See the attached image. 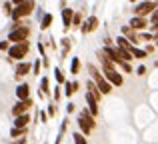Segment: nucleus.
I'll use <instances>...</instances> for the list:
<instances>
[{
	"label": "nucleus",
	"instance_id": "1",
	"mask_svg": "<svg viewBox=\"0 0 158 144\" xmlns=\"http://www.w3.org/2000/svg\"><path fill=\"white\" fill-rule=\"evenodd\" d=\"M88 72L92 74V82L96 84V88L100 90V94H102V96H106V94H110V92H112V84L106 80V78H104V74L98 70V68L94 66V64H90V66H88Z\"/></svg>",
	"mask_w": 158,
	"mask_h": 144
},
{
	"label": "nucleus",
	"instance_id": "2",
	"mask_svg": "<svg viewBox=\"0 0 158 144\" xmlns=\"http://www.w3.org/2000/svg\"><path fill=\"white\" fill-rule=\"evenodd\" d=\"M28 50H30L28 40L26 42H20V44H10V48H8V60L10 62H22V60H26Z\"/></svg>",
	"mask_w": 158,
	"mask_h": 144
},
{
	"label": "nucleus",
	"instance_id": "3",
	"mask_svg": "<svg viewBox=\"0 0 158 144\" xmlns=\"http://www.w3.org/2000/svg\"><path fill=\"white\" fill-rule=\"evenodd\" d=\"M34 8H36L34 0H24L22 4L14 6V10H12V14H10L12 22H14V20H22V18H26V16H30L32 12H34Z\"/></svg>",
	"mask_w": 158,
	"mask_h": 144
},
{
	"label": "nucleus",
	"instance_id": "4",
	"mask_svg": "<svg viewBox=\"0 0 158 144\" xmlns=\"http://www.w3.org/2000/svg\"><path fill=\"white\" fill-rule=\"evenodd\" d=\"M28 36H30V28L22 26V28H16V30H8V42L12 44H20V42H26Z\"/></svg>",
	"mask_w": 158,
	"mask_h": 144
},
{
	"label": "nucleus",
	"instance_id": "5",
	"mask_svg": "<svg viewBox=\"0 0 158 144\" xmlns=\"http://www.w3.org/2000/svg\"><path fill=\"white\" fill-rule=\"evenodd\" d=\"M154 8H156V4H154V2H144V0H142V2H138V4L134 6V10H132V12H134V16H142V18H148V16L152 14V10H154Z\"/></svg>",
	"mask_w": 158,
	"mask_h": 144
},
{
	"label": "nucleus",
	"instance_id": "6",
	"mask_svg": "<svg viewBox=\"0 0 158 144\" xmlns=\"http://www.w3.org/2000/svg\"><path fill=\"white\" fill-rule=\"evenodd\" d=\"M34 106L32 98H26V100H18L14 106H12V116H20V114H26L28 110Z\"/></svg>",
	"mask_w": 158,
	"mask_h": 144
},
{
	"label": "nucleus",
	"instance_id": "7",
	"mask_svg": "<svg viewBox=\"0 0 158 144\" xmlns=\"http://www.w3.org/2000/svg\"><path fill=\"white\" fill-rule=\"evenodd\" d=\"M128 26H130L132 30H136V32H142V30H146V28L150 26V22H148V18H142V16H132L130 22H128Z\"/></svg>",
	"mask_w": 158,
	"mask_h": 144
},
{
	"label": "nucleus",
	"instance_id": "8",
	"mask_svg": "<svg viewBox=\"0 0 158 144\" xmlns=\"http://www.w3.org/2000/svg\"><path fill=\"white\" fill-rule=\"evenodd\" d=\"M32 72V64L28 62V60H22V62H16V66H14V76L18 78V80H22L26 74H30Z\"/></svg>",
	"mask_w": 158,
	"mask_h": 144
},
{
	"label": "nucleus",
	"instance_id": "9",
	"mask_svg": "<svg viewBox=\"0 0 158 144\" xmlns=\"http://www.w3.org/2000/svg\"><path fill=\"white\" fill-rule=\"evenodd\" d=\"M102 74H104V78L112 84V88H114V86H122L124 84V78H122V74H120L118 70H108V72H102Z\"/></svg>",
	"mask_w": 158,
	"mask_h": 144
},
{
	"label": "nucleus",
	"instance_id": "10",
	"mask_svg": "<svg viewBox=\"0 0 158 144\" xmlns=\"http://www.w3.org/2000/svg\"><path fill=\"white\" fill-rule=\"evenodd\" d=\"M98 24H100V22H98L96 16H90L88 20H84V22L80 24V32H82V34H90V32H94L98 28Z\"/></svg>",
	"mask_w": 158,
	"mask_h": 144
},
{
	"label": "nucleus",
	"instance_id": "11",
	"mask_svg": "<svg viewBox=\"0 0 158 144\" xmlns=\"http://www.w3.org/2000/svg\"><path fill=\"white\" fill-rule=\"evenodd\" d=\"M84 98H86V104H88V106H86V108H88V112L92 114L94 118H96V116H98V112H100V108H98V100H96V98H94L90 92H86V94H84Z\"/></svg>",
	"mask_w": 158,
	"mask_h": 144
},
{
	"label": "nucleus",
	"instance_id": "12",
	"mask_svg": "<svg viewBox=\"0 0 158 144\" xmlns=\"http://www.w3.org/2000/svg\"><path fill=\"white\" fill-rule=\"evenodd\" d=\"M72 18H74V10L68 6L62 8V24H64V30H70L72 28Z\"/></svg>",
	"mask_w": 158,
	"mask_h": 144
},
{
	"label": "nucleus",
	"instance_id": "13",
	"mask_svg": "<svg viewBox=\"0 0 158 144\" xmlns=\"http://www.w3.org/2000/svg\"><path fill=\"white\" fill-rule=\"evenodd\" d=\"M16 98L18 100H26V98H30V86H28V82H20L18 86H16Z\"/></svg>",
	"mask_w": 158,
	"mask_h": 144
},
{
	"label": "nucleus",
	"instance_id": "14",
	"mask_svg": "<svg viewBox=\"0 0 158 144\" xmlns=\"http://www.w3.org/2000/svg\"><path fill=\"white\" fill-rule=\"evenodd\" d=\"M122 36H124V38H126L130 44H134V46L138 44V40H140V38H138V32L132 30V28L128 26V24H126V26H122Z\"/></svg>",
	"mask_w": 158,
	"mask_h": 144
},
{
	"label": "nucleus",
	"instance_id": "15",
	"mask_svg": "<svg viewBox=\"0 0 158 144\" xmlns=\"http://www.w3.org/2000/svg\"><path fill=\"white\" fill-rule=\"evenodd\" d=\"M30 124V114H20V116H14V128H26Z\"/></svg>",
	"mask_w": 158,
	"mask_h": 144
},
{
	"label": "nucleus",
	"instance_id": "16",
	"mask_svg": "<svg viewBox=\"0 0 158 144\" xmlns=\"http://www.w3.org/2000/svg\"><path fill=\"white\" fill-rule=\"evenodd\" d=\"M62 86H64V96H66V98H70L78 88H80V84H78V82H70V80H66Z\"/></svg>",
	"mask_w": 158,
	"mask_h": 144
},
{
	"label": "nucleus",
	"instance_id": "17",
	"mask_svg": "<svg viewBox=\"0 0 158 144\" xmlns=\"http://www.w3.org/2000/svg\"><path fill=\"white\" fill-rule=\"evenodd\" d=\"M78 116H80V118H84V120H86V122H88V126H90V128H92V130H94V126H96V118H94V116H92V114H90V112H88V108H84V110H82V112H80V114H78Z\"/></svg>",
	"mask_w": 158,
	"mask_h": 144
},
{
	"label": "nucleus",
	"instance_id": "18",
	"mask_svg": "<svg viewBox=\"0 0 158 144\" xmlns=\"http://www.w3.org/2000/svg\"><path fill=\"white\" fill-rule=\"evenodd\" d=\"M52 20H54V16L50 14V12L42 14V18H40V30H48V28H50V24H52Z\"/></svg>",
	"mask_w": 158,
	"mask_h": 144
},
{
	"label": "nucleus",
	"instance_id": "19",
	"mask_svg": "<svg viewBox=\"0 0 158 144\" xmlns=\"http://www.w3.org/2000/svg\"><path fill=\"white\" fill-rule=\"evenodd\" d=\"M130 54H132V58H138V60H142V58H146V56H148L144 48H138V46H134V44L130 46Z\"/></svg>",
	"mask_w": 158,
	"mask_h": 144
},
{
	"label": "nucleus",
	"instance_id": "20",
	"mask_svg": "<svg viewBox=\"0 0 158 144\" xmlns=\"http://www.w3.org/2000/svg\"><path fill=\"white\" fill-rule=\"evenodd\" d=\"M86 88H88V90H86V92H90V94H92V96H94V98H96V100H98V102H100V100H102V94H100V90H98V88H96V84H94V82H92V80H88V84H86Z\"/></svg>",
	"mask_w": 158,
	"mask_h": 144
},
{
	"label": "nucleus",
	"instance_id": "21",
	"mask_svg": "<svg viewBox=\"0 0 158 144\" xmlns=\"http://www.w3.org/2000/svg\"><path fill=\"white\" fill-rule=\"evenodd\" d=\"M78 128H80L78 132H80V134H84V136H88V134L92 132V128L88 126V122H86L84 118H80V116H78Z\"/></svg>",
	"mask_w": 158,
	"mask_h": 144
},
{
	"label": "nucleus",
	"instance_id": "22",
	"mask_svg": "<svg viewBox=\"0 0 158 144\" xmlns=\"http://www.w3.org/2000/svg\"><path fill=\"white\" fill-rule=\"evenodd\" d=\"M40 94H42V96H48V94H50V82H48L46 76L40 78Z\"/></svg>",
	"mask_w": 158,
	"mask_h": 144
},
{
	"label": "nucleus",
	"instance_id": "23",
	"mask_svg": "<svg viewBox=\"0 0 158 144\" xmlns=\"http://www.w3.org/2000/svg\"><path fill=\"white\" fill-rule=\"evenodd\" d=\"M116 46H118V48H124V50H128V52H130V46H132V44L128 42V40L124 38L122 34H120L118 38H116Z\"/></svg>",
	"mask_w": 158,
	"mask_h": 144
},
{
	"label": "nucleus",
	"instance_id": "24",
	"mask_svg": "<svg viewBox=\"0 0 158 144\" xmlns=\"http://www.w3.org/2000/svg\"><path fill=\"white\" fill-rule=\"evenodd\" d=\"M78 72H80V58L74 56L72 62H70V74H78Z\"/></svg>",
	"mask_w": 158,
	"mask_h": 144
},
{
	"label": "nucleus",
	"instance_id": "25",
	"mask_svg": "<svg viewBox=\"0 0 158 144\" xmlns=\"http://www.w3.org/2000/svg\"><path fill=\"white\" fill-rule=\"evenodd\" d=\"M72 144H88V140H86V136H84V134L74 132V134H72Z\"/></svg>",
	"mask_w": 158,
	"mask_h": 144
},
{
	"label": "nucleus",
	"instance_id": "26",
	"mask_svg": "<svg viewBox=\"0 0 158 144\" xmlns=\"http://www.w3.org/2000/svg\"><path fill=\"white\" fill-rule=\"evenodd\" d=\"M22 136H26V128H14V126H12L10 138H22Z\"/></svg>",
	"mask_w": 158,
	"mask_h": 144
},
{
	"label": "nucleus",
	"instance_id": "27",
	"mask_svg": "<svg viewBox=\"0 0 158 144\" xmlns=\"http://www.w3.org/2000/svg\"><path fill=\"white\" fill-rule=\"evenodd\" d=\"M54 78H56V82H58V84H64V82H66L64 72H62L60 68H54Z\"/></svg>",
	"mask_w": 158,
	"mask_h": 144
},
{
	"label": "nucleus",
	"instance_id": "28",
	"mask_svg": "<svg viewBox=\"0 0 158 144\" xmlns=\"http://www.w3.org/2000/svg\"><path fill=\"white\" fill-rule=\"evenodd\" d=\"M40 68H42V62H40V58H36L32 62V74H40Z\"/></svg>",
	"mask_w": 158,
	"mask_h": 144
},
{
	"label": "nucleus",
	"instance_id": "29",
	"mask_svg": "<svg viewBox=\"0 0 158 144\" xmlns=\"http://www.w3.org/2000/svg\"><path fill=\"white\" fill-rule=\"evenodd\" d=\"M2 10H4V14H6V16H10V14H12V10H14L12 2H4V4H2Z\"/></svg>",
	"mask_w": 158,
	"mask_h": 144
},
{
	"label": "nucleus",
	"instance_id": "30",
	"mask_svg": "<svg viewBox=\"0 0 158 144\" xmlns=\"http://www.w3.org/2000/svg\"><path fill=\"white\" fill-rule=\"evenodd\" d=\"M82 24V14L80 12H74V18H72V26H80Z\"/></svg>",
	"mask_w": 158,
	"mask_h": 144
},
{
	"label": "nucleus",
	"instance_id": "31",
	"mask_svg": "<svg viewBox=\"0 0 158 144\" xmlns=\"http://www.w3.org/2000/svg\"><path fill=\"white\" fill-rule=\"evenodd\" d=\"M46 114H48V118L56 116V106H54L52 102H50V104H48V108H46Z\"/></svg>",
	"mask_w": 158,
	"mask_h": 144
},
{
	"label": "nucleus",
	"instance_id": "32",
	"mask_svg": "<svg viewBox=\"0 0 158 144\" xmlns=\"http://www.w3.org/2000/svg\"><path fill=\"white\" fill-rule=\"evenodd\" d=\"M118 66H120V68H122V70H124V72H126V74H130V72H132V66H130V62H124V60H122V62H120V64H118Z\"/></svg>",
	"mask_w": 158,
	"mask_h": 144
},
{
	"label": "nucleus",
	"instance_id": "33",
	"mask_svg": "<svg viewBox=\"0 0 158 144\" xmlns=\"http://www.w3.org/2000/svg\"><path fill=\"white\" fill-rule=\"evenodd\" d=\"M148 18H150V20H148V22H150V24H154V22H158V6L154 8V10H152V14L148 16Z\"/></svg>",
	"mask_w": 158,
	"mask_h": 144
},
{
	"label": "nucleus",
	"instance_id": "34",
	"mask_svg": "<svg viewBox=\"0 0 158 144\" xmlns=\"http://www.w3.org/2000/svg\"><path fill=\"white\" fill-rule=\"evenodd\" d=\"M8 48H10V42H8V40H0V50L8 52Z\"/></svg>",
	"mask_w": 158,
	"mask_h": 144
},
{
	"label": "nucleus",
	"instance_id": "35",
	"mask_svg": "<svg viewBox=\"0 0 158 144\" xmlns=\"http://www.w3.org/2000/svg\"><path fill=\"white\" fill-rule=\"evenodd\" d=\"M136 74H138V76H144V74H146V66H144V64H140V66L136 68Z\"/></svg>",
	"mask_w": 158,
	"mask_h": 144
},
{
	"label": "nucleus",
	"instance_id": "36",
	"mask_svg": "<svg viewBox=\"0 0 158 144\" xmlns=\"http://www.w3.org/2000/svg\"><path fill=\"white\" fill-rule=\"evenodd\" d=\"M60 86H56V88H54V100H60V96H62V92H60Z\"/></svg>",
	"mask_w": 158,
	"mask_h": 144
},
{
	"label": "nucleus",
	"instance_id": "37",
	"mask_svg": "<svg viewBox=\"0 0 158 144\" xmlns=\"http://www.w3.org/2000/svg\"><path fill=\"white\" fill-rule=\"evenodd\" d=\"M38 118H40L42 122H48V114L44 112V110H42V112H38Z\"/></svg>",
	"mask_w": 158,
	"mask_h": 144
},
{
	"label": "nucleus",
	"instance_id": "38",
	"mask_svg": "<svg viewBox=\"0 0 158 144\" xmlns=\"http://www.w3.org/2000/svg\"><path fill=\"white\" fill-rule=\"evenodd\" d=\"M72 112H74V104L68 102V106H66V114H72Z\"/></svg>",
	"mask_w": 158,
	"mask_h": 144
},
{
	"label": "nucleus",
	"instance_id": "39",
	"mask_svg": "<svg viewBox=\"0 0 158 144\" xmlns=\"http://www.w3.org/2000/svg\"><path fill=\"white\" fill-rule=\"evenodd\" d=\"M38 52L42 54V58H44V52H46V50H44V44L42 42H38Z\"/></svg>",
	"mask_w": 158,
	"mask_h": 144
},
{
	"label": "nucleus",
	"instance_id": "40",
	"mask_svg": "<svg viewBox=\"0 0 158 144\" xmlns=\"http://www.w3.org/2000/svg\"><path fill=\"white\" fill-rule=\"evenodd\" d=\"M148 28H150L152 32H156V34H158V22H154V24H150V26H148Z\"/></svg>",
	"mask_w": 158,
	"mask_h": 144
},
{
	"label": "nucleus",
	"instance_id": "41",
	"mask_svg": "<svg viewBox=\"0 0 158 144\" xmlns=\"http://www.w3.org/2000/svg\"><path fill=\"white\" fill-rule=\"evenodd\" d=\"M10 2H12V6H18V4H22L24 0H10Z\"/></svg>",
	"mask_w": 158,
	"mask_h": 144
},
{
	"label": "nucleus",
	"instance_id": "42",
	"mask_svg": "<svg viewBox=\"0 0 158 144\" xmlns=\"http://www.w3.org/2000/svg\"><path fill=\"white\" fill-rule=\"evenodd\" d=\"M156 46H158V34H156Z\"/></svg>",
	"mask_w": 158,
	"mask_h": 144
},
{
	"label": "nucleus",
	"instance_id": "43",
	"mask_svg": "<svg viewBox=\"0 0 158 144\" xmlns=\"http://www.w3.org/2000/svg\"><path fill=\"white\" fill-rule=\"evenodd\" d=\"M144 2H154V0H144Z\"/></svg>",
	"mask_w": 158,
	"mask_h": 144
},
{
	"label": "nucleus",
	"instance_id": "44",
	"mask_svg": "<svg viewBox=\"0 0 158 144\" xmlns=\"http://www.w3.org/2000/svg\"><path fill=\"white\" fill-rule=\"evenodd\" d=\"M154 4H156V6H158V0H154Z\"/></svg>",
	"mask_w": 158,
	"mask_h": 144
},
{
	"label": "nucleus",
	"instance_id": "45",
	"mask_svg": "<svg viewBox=\"0 0 158 144\" xmlns=\"http://www.w3.org/2000/svg\"><path fill=\"white\" fill-rule=\"evenodd\" d=\"M128 2H136V0H128Z\"/></svg>",
	"mask_w": 158,
	"mask_h": 144
}]
</instances>
